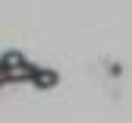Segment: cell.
I'll return each mask as SVG.
<instances>
[{
  "label": "cell",
  "instance_id": "cell-2",
  "mask_svg": "<svg viewBox=\"0 0 132 123\" xmlns=\"http://www.w3.org/2000/svg\"><path fill=\"white\" fill-rule=\"evenodd\" d=\"M22 63H28L22 50H6V54L0 57V66H3V69H16V66H22Z\"/></svg>",
  "mask_w": 132,
  "mask_h": 123
},
{
  "label": "cell",
  "instance_id": "cell-1",
  "mask_svg": "<svg viewBox=\"0 0 132 123\" xmlns=\"http://www.w3.org/2000/svg\"><path fill=\"white\" fill-rule=\"evenodd\" d=\"M35 89H57V82H60V73L57 69H47V66H35L31 69V79H28Z\"/></svg>",
  "mask_w": 132,
  "mask_h": 123
}]
</instances>
